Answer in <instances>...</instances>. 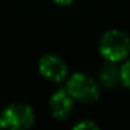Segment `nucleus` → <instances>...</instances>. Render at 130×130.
<instances>
[{
	"instance_id": "f257e3e1",
	"label": "nucleus",
	"mask_w": 130,
	"mask_h": 130,
	"mask_svg": "<svg viewBox=\"0 0 130 130\" xmlns=\"http://www.w3.org/2000/svg\"><path fill=\"white\" fill-rule=\"evenodd\" d=\"M100 52L107 61H121L130 54V37L122 31H107L101 37Z\"/></svg>"
},
{
	"instance_id": "1a4fd4ad",
	"label": "nucleus",
	"mask_w": 130,
	"mask_h": 130,
	"mask_svg": "<svg viewBox=\"0 0 130 130\" xmlns=\"http://www.w3.org/2000/svg\"><path fill=\"white\" fill-rule=\"evenodd\" d=\"M54 2L59 5H70L74 0H54Z\"/></svg>"
},
{
	"instance_id": "0eeeda50",
	"label": "nucleus",
	"mask_w": 130,
	"mask_h": 130,
	"mask_svg": "<svg viewBox=\"0 0 130 130\" xmlns=\"http://www.w3.org/2000/svg\"><path fill=\"white\" fill-rule=\"evenodd\" d=\"M120 82L125 87L130 88V60L125 61L120 68Z\"/></svg>"
},
{
	"instance_id": "20e7f679",
	"label": "nucleus",
	"mask_w": 130,
	"mask_h": 130,
	"mask_svg": "<svg viewBox=\"0 0 130 130\" xmlns=\"http://www.w3.org/2000/svg\"><path fill=\"white\" fill-rule=\"evenodd\" d=\"M38 70L42 77L51 82H62L68 75V65L65 61L54 55V54H46L40 59L38 62Z\"/></svg>"
},
{
	"instance_id": "6e6552de",
	"label": "nucleus",
	"mask_w": 130,
	"mask_h": 130,
	"mask_svg": "<svg viewBox=\"0 0 130 130\" xmlns=\"http://www.w3.org/2000/svg\"><path fill=\"white\" fill-rule=\"evenodd\" d=\"M73 129L75 130H97L98 129V125L92 121V120H83V121H79L78 124H75L73 126Z\"/></svg>"
},
{
	"instance_id": "f03ea898",
	"label": "nucleus",
	"mask_w": 130,
	"mask_h": 130,
	"mask_svg": "<svg viewBox=\"0 0 130 130\" xmlns=\"http://www.w3.org/2000/svg\"><path fill=\"white\" fill-rule=\"evenodd\" d=\"M33 122L35 112L27 103H12L0 113V127L4 129H28L33 125Z\"/></svg>"
},
{
	"instance_id": "423d86ee",
	"label": "nucleus",
	"mask_w": 130,
	"mask_h": 130,
	"mask_svg": "<svg viewBox=\"0 0 130 130\" xmlns=\"http://www.w3.org/2000/svg\"><path fill=\"white\" fill-rule=\"evenodd\" d=\"M98 77H100L101 83L105 87L113 88L120 82V69H117L115 62L107 61L105 65H102V67H101L100 73H98Z\"/></svg>"
},
{
	"instance_id": "7ed1b4c3",
	"label": "nucleus",
	"mask_w": 130,
	"mask_h": 130,
	"mask_svg": "<svg viewBox=\"0 0 130 130\" xmlns=\"http://www.w3.org/2000/svg\"><path fill=\"white\" fill-rule=\"evenodd\" d=\"M67 91L73 97L82 103H92L97 101L100 96V88L94 79L84 73H75L73 74L68 83Z\"/></svg>"
},
{
	"instance_id": "39448f33",
	"label": "nucleus",
	"mask_w": 130,
	"mask_h": 130,
	"mask_svg": "<svg viewBox=\"0 0 130 130\" xmlns=\"http://www.w3.org/2000/svg\"><path fill=\"white\" fill-rule=\"evenodd\" d=\"M73 110V97L67 89L56 91L50 98V112L57 120L68 119Z\"/></svg>"
}]
</instances>
